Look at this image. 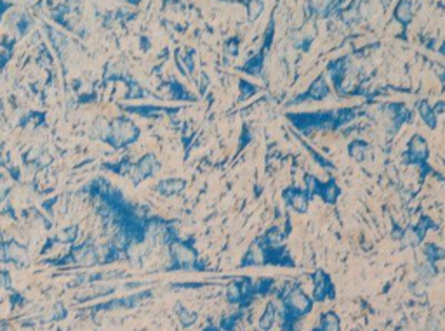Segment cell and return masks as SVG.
<instances>
[{
    "mask_svg": "<svg viewBox=\"0 0 445 331\" xmlns=\"http://www.w3.org/2000/svg\"><path fill=\"white\" fill-rule=\"evenodd\" d=\"M409 162L410 163H417L421 162V160H424L428 156V148H426V142L423 141V139L417 135V137L412 139V142H410V148H409Z\"/></svg>",
    "mask_w": 445,
    "mask_h": 331,
    "instance_id": "obj_2",
    "label": "cell"
},
{
    "mask_svg": "<svg viewBox=\"0 0 445 331\" xmlns=\"http://www.w3.org/2000/svg\"><path fill=\"white\" fill-rule=\"evenodd\" d=\"M421 117H423V120L426 122V124L430 125L431 128L435 127V117H433V113L430 111V108H428L426 102H424V104H421Z\"/></svg>",
    "mask_w": 445,
    "mask_h": 331,
    "instance_id": "obj_10",
    "label": "cell"
},
{
    "mask_svg": "<svg viewBox=\"0 0 445 331\" xmlns=\"http://www.w3.org/2000/svg\"><path fill=\"white\" fill-rule=\"evenodd\" d=\"M322 323H324V330L325 331H338L339 330V321H338V317H336L334 314H325L324 319H322Z\"/></svg>",
    "mask_w": 445,
    "mask_h": 331,
    "instance_id": "obj_9",
    "label": "cell"
},
{
    "mask_svg": "<svg viewBox=\"0 0 445 331\" xmlns=\"http://www.w3.org/2000/svg\"><path fill=\"white\" fill-rule=\"evenodd\" d=\"M240 298V291H239V286L237 285H232L228 288V300L230 302H237V300Z\"/></svg>",
    "mask_w": 445,
    "mask_h": 331,
    "instance_id": "obj_12",
    "label": "cell"
},
{
    "mask_svg": "<svg viewBox=\"0 0 445 331\" xmlns=\"http://www.w3.org/2000/svg\"><path fill=\"white\" fill-rule=\"evenodd\" d=\"M398 18L402 19L403 23L409 21V18H410V4L409 2H402V4L398 5Z\"/></svg>",
    "mask_w": 445,
    "mask_h": 331,
    "instance_id": "obj_11",
    "label": "cell"
},
{
    "mask_svg": "<svg viewBox=\"0 0 445 331\" xmlns=\"http://www.w3.org/2000/svg\"><path fill=\"white\" fill-rule=\"evenodd\" d=\"M285 196L289 198V203H291V207L294 208L296 211H306V207H308V198L304 196L303 193H299V191H296L294 194H285Z\"/></svg>",
    "mask_w": 445,
    "mask_h": 331,
    "instance_id": "obj_3",
    "label": "cell"
},
{
    "mask_svg": "<svg viewBox=\"0 0 445 331\" xmlns=\"http://www.w3.org/2000/svg\"><path fill=\"white\" fill-rule=\"evenodd\" d=\"M273 317H275V309H273V305H268V309H266V312H264V316H263V319L259 321V328L261 330H270L271 328V324H273Z\"/></svg>",
    "mask_w": 445,
    "mask_h": 331,
    "instance_id": "obj_7",
    "label": "cell"
},
{
    "mask_svg": "<svg viewBox=\"0 0 445 331\" xmlns=\"http://www.w3.org/2000/svg\"><path fill=\"white\" fill-rule=\"evenodd\" d=\"M183 187H185V182H183V180H165V182H162L160 186H158V189L165 194H176V193H179Z\"/></svg>",
    "mask_w": 445,
    "mask_h": 331,
    "instance_id": "obj_5",
    "label": "cell"
},
{
    "mask_svg": "<svg viewBox=\"0 0 445 331\" xmlns=\"http://www.w3.org/2000/svg\"><path fill=\"white\" fill-rule=\"evenodd\" d=\"M365 151H367V144L365 142H353V144H349V153H351L353 158H356L358 162H362L363 158H365Z\"/></svg>",
    "mask_w": 445,
    "mask_h": 331,
    "instance_id": "obj_6",
    "label": "cell"
},
{
    "mask_svg": "<svg viewBox=\"0 0 445 331\" xmlns=\"http://www.w3.org/2000/svg\"><path fill=\"white\" fill-rule=\"evenodd\" d=\"M174 255H176V260L181 262V264H192L195 260V253L186 247H176Z\"/></svg>",
    "mask_w": 445,
    "mask_h": 331,
    "instance_id": "obj_4",
    "label": "cell"
},
{
    "mask_svg": "<svg viewBox=\"0 0 445 331\" xmlns=\"http://www.w3.org/2000/svg\"><path fill=\"white\" fill-rule=\"evenodd\" d=\"M329 94V88L325 87V83L322 80H317L313 83V87H311L310 90V95H313V99H322L324 95Z\"/></svg>",
    "mask_w": 445,
    "mask_h": 331,
    "instance_id": "obj_8",
    "label": "cell"
},
{
    "mask_svg": "<svg viewBox=\"0 0 445 331\" xmlns=\"http://www.w3.org/2000/svg\"><path fill=\"white\" fill-rule=\"evenodd\" d=\"M287 303L291 309H294L296 312H299V314L310 310V300H308V296L304 295L301 290H294V291L289 293Z\"/></svg>",
    "mask_w": 445,
    "mask_h": 331,
    "instance_id": "obj_1",
    "label": "cell"
}]
</instances>
